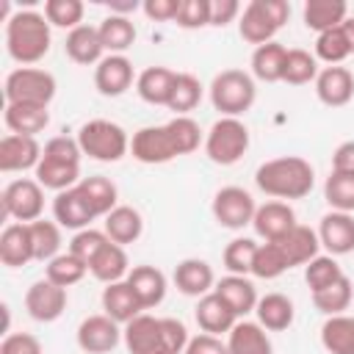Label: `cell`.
<instances>
[{
    "label": "cell",
    "mask_w": 354,
    "mask_h": 354,
    "mask_svg": "<svg viewBox=\"0 0 354 354\" xmlns=\"http://www.w3.org/2000/svg\"><path fill=\"white\" fill-rule=\"evenodd\" d=\"M122 340L127 354H183L191 337L183 321L141 313L124 324Z\"/></svg>",
    "instance_id": "obj_1"
},
{
    "label": "cell",
    "mask_w": 354,
    "mask_h": 354,
    "mask_svg": "<svg viewBox=\"0 0 354 354\" xmlns=\"http://www.w3.org/2000/svg\"><path fill=\"white\" fill-rule=\"evenodd\" d=\"M254 185L274 199H301L315 185V171L310 160L299 155H282L274 160H266L254 171Z\"/></svg>",
    "instance_id": "obj_2"
},
{
    "label": "cell",
    "mask_w": 354,
    "mask_h": 354,
    "mask_svg": "<svg viewBox=\"0 0 354 354\" xmlns=\"http://www.w3.org/2000/svg\"><path fill=\"white\" fill-rule=\"evenodd\" d=\"M50 41L53 33L44 11H14V17L6 22V50L22 66L39 64L50 53Z\"/></svg>",
    "instance_id": "obj_3"
},
{
    "label": "cell",
    "mask_w": 354,
    "mask_h": 354,
    "mask_svg": "<svg viewBox=\"0 0 354 354\" xmlns=\"http://www.w3.org/2000/svg\"><path fill=\"white\" fill-rule=\"evenodd\" d=\"M288 17H290V6L285 0H252L243 6L238 17V33L243 41L260 47L274 41L277 30L288 22Z\"/></svg>",
    "instance_id": "obj_4"
},
{
    "label": "cell",
    "mask_w": 354,
    "mask_h": 354,
    "mask_svg": "<svg viewBox=\"0 0 354 354\" xmlns=\"http://www.w3.org/2000/svg\"><path fill=\"white\" fill-rule=\"evenodd\" d=\"M77 144H80L83 155L102 160V163H116L130 152V138H127L124 127L111 119H91V122L80 124Z\"/></svg>",
    "instance_id": "obj_5"
},
{
    "label": "cell",
    "mask_w": 354,
    "mask_h": 354,
    "mask_svg": "<svg viewBox=\"0 0 354 354\" xmlns=\"http://www.w3.org/2000/svg\"><path fill=\"white\" fill-rule=\"evenodd\" d=\"M257 100L254 77L243 69H224L210 83V102L221 116H241Z\"/></svg>",
    "instance_id": "obj_6"
},
{
    "label": "cell",
    "mask_w": 354,
    "mask_h": 354,
    "mask_svg": "<svg viewBox=\"0 0 354 354\" xmlns=\"http://www.w3.org/2000/svg\"><path fill=\"white\" fill-rule=\"evenodd\" d=\"M249 149V127L235 116H221L205 136V155L216 166L238 163Z\"/></svg>",
    "instance_id": "obj_7"
},
{
    "label": "cell",
    "mask_w": 354,
    "mask_h": 354,
    "mask_svg": "<svg viewBox=\"0 0 354 354\" xmlns=\"http://www.w3.org/2000/svg\"><path fill=\"white\" fill-rule=\"evenodd\" d=\"M55 77L47 69L39 66H19L8 72L3 94L6 102H22V105H50L55 97Z\"/></svg>",
    "instance_id": "obj_8"
},
{
    "label": "cell",
    "mask_w": 354,
    "mask_h": 354,
    "mask_svg": "<svg viewBox=\"0 0 354 354\" xmlns=\"http://www.w3.org/2000/svg\"><path fill=\"white\" fill-rule=\"evenodd\" d=\"M3 213L19 224L39 221L44 213V188L30 177L11 180L3 188Z\"/></svg>",
    "instance_id": "obj_9"
},
{
    "label": "cell",
    "mask_w": 354,
    "mask_h": 354,
    "mask_svg": "<svg viewBox=\"0 0 354 354\" xmlns=\"http://www.w3.org/2000/svg\"><path fill=\"white\" fill-rule=\"evenodd\" d=\"M210 210H213V218L224 230H243L246 224H252V218L257 213V202L246 188L224 185V188L216 191Z\"/></svg>",
    "instance_id": "obj_10"
},
{
    "label": "cell",
    "mask_w": 354,
    "mask_h": 354,
    "mask_svg": "<svg viewBox=\"0 0 354 354\" xmlns=\"http://www.w3.org/2000/svg\"><path fill=\"white\" fill-rule=\"evenodd\" d=\"M130 152L138 163H147V166L169 163V160L180 158L177 144H174L166 124H149V127L136 130L130 138Z\"/></svg>",
    "instance_id": "obj_11"
},
{
    "label": "cell",
    "mask_w": 354,
    "mask_h": 354,
    "mask_svg": "<svg viewBox=\"0 0 354 354\" xmlns=\"http://www.w3.org/2000/svg\"><path fill=\"white\" fill-rule=\"evenodd\" d=\"M122 324H116L111 315H88L77 326V346L86 354H111L122 343Z\"/></svg>",
    "instance_id": "obj_12"
},
{
    "label": "cell",
    "mask_w": 354,
    "mask_h": 354,
    "mask_svg": "<svg viewBox=\"0 0 354 354\" xmlns=\"http://www.w3.org/2000/svg\"><path fill=\"white\" fill-rule=\"evenodd\" d=\"M25 310L39 324L58 321L66 310V288H58L50 279H36L25 293Z\"/></svg>",
    "instance_id": "obj_13"
},
{
    "label": "cell",
    "mask_w": 354,
    "mask_h": 354,
    "mask_svg": "<svg viewBox=\"0 0 354 354\" xmlns=\"http://www.w3.org/2000/svg\"><path fill=\"white\" fill-rule=\"evenodd\" d=\"M41 144L33 136H17L8 133L0 138V171L11 174V171H28L39 166L41 160Z\"/></svg>",
    "instance_id": "obj_14"
},
{
    "label": "cell",
    "mask_w": 354,
    "mask_h": 354,
    "mask_svg": "<svg viewBox=\"0 0 354 354\" xmlns=\"http://www.w3.org/2000/svg\"><path fill=\"white\" fill-rule=\"evenodd\" d=\"M318 241L332 257L354 252V216L329 210L318 224Z\"/></svg>",
    "instance_id": "obj_15"
},
{
    "label": "cell",
    "mask_w": 354,
    "mask_h": 354,
    "mask_svg": "<svg viewBox=\"0 0 354 354\" xmlns=\"http://www.w3.org/2000/svg\"><path fill=\"white\" fill-rule=\"evenodd\" d=\"M315 94L326 108H343L354 97V72L346 66H324L315 77Z\"/></svg>",
    "instance_id": "obj_16"
},
{
    "label": "cell",
    "mask_w": 354,
    "mask_h": 354,
    "mask_svg": "<svg viewBox=\"0 0 354 354\" xmlns=\"http://www.w3.org/2000/svg\"><path fill=\"white\" fill-rule=\"evenodd\" d=\"M53 216H55V221H58L61 230H75V232L91 227V221L97 218L91 213L88 202H86V196L80 194L77 185L55 194V199H53Z\"/></svg>",
    "instance_id": "obj_17"
},
{
    "label": "cell",
    "mask_w": 354,
    "mask_h": 354,
    "mask_svg": "<svg viewBox=\"0 0 354 354\" xmlns=\"http://www.w3.org/2000/svg\"><path fill=\"white\" fill-rule=\"evenodd\" d=\"M94 86L102 97H119L133 86V64L127 55H105L94 66Z\"/></svg>",
    "instance_id": "obj_18"
},
{
    "label": "cell",
    "mask_w": 354,
    "mask_h": 354,
    "mask_svg": "<svg viewBox=\"0 0 354 354\" xmlns=\"http://www.w3.org/2000/svg\"><path fill=\"white\" fill-rule=\"evenodd\" d=\"M299 221H296V213L288 202H266V205H257V213L252 218V227L260 238L266 241H279L288 230H293Z\"/></svg>",
    "instance_id": "obj_19"
},
{
    "label": "cell",
    "mask_w": 354,
    "mask_h": 354,
    "mask_svg": "<svg viewBox=\"0 0 354 354\" xmlns=\"http://www.w3.org/2000/svg\"><path fill=\"white\" fill-rule=\"evenodd\" d=\"M171 279H174V285L183 296H196V299H202L205 293H210L216 288V274H213L210 263L199 260V257L180 260Z\"/></svg>",
    "instance_id": "obj_20"
},
{
    "label": "cell",
    "mask_w": 354,
    "mask_h": 354,
    "mask_svg": "<svg viewBox=\"0 0 354 354\" xmlns=\"http://www.w3.org/2000/svg\"><path fill=\"white\" fill-rule=\"evenodd\" d=\"M30 260H36L33 254V238H30V227L28 224H8L0 232V263L8 268H22Z\"/></svg>",
    "instance_id": "obj_21"
},
{
    "label": "cell",
    "mask_w": 354,
    "mask_h": 354,
    "mask_svg": "<svg viewBox=\"0 0 354 354\" xmlns=\"http://www.w3.org/2000/svg\"><path fill=\"white\" fill-rule=\"evenodd\" d=\"M127 285L133 288L136 299L141 301L144 310H152L158 307L163 299H166V274L155 266H133L130 274H127Z\"/></svg>",
    "instance_id": "obj_22"
},
{
    "label": "cell",
    "mask_w": 354,
    "mask_h": 354,
    "mask_svg": "<svg viewBox=\"0 0 354 354\" xmlns=\"http://www.w3.org/2000/svg\"><path fill=\"white\" fill-rule=\"evenodd\" d=\"M194 318L199 324L202 332L207 335H221V332H230L235 324H238V315L230 310V304L216 293H205L199 301H196V310H194Z\"/></svg>",
    "instance_id": "obj_23"
},
{
    "label": "cell",
    "mask_w": 354,
    "mask_h": 354,
    "mask_svg": "<svg viewBox=\"0 0 354 354\" xmlns=\"http://www.w3.org/2000/svg\"><path fill=\"white\" fill-rule=\"evenodd\" d=\"M282 249V254L288 257V266H307L313 257H318V249H321V241H318V232L304 227V224H296L293 230H288L279 241H271Z\"/></svg>",
    "instance_id": "obj_24"
},
{
    "label": "cell",
    "mask_w": 354,
    "mask_h": 354,
    "mask_svg": "<svg viewBox=\"0 0 354 354\" xmlns=\"http://www.w3.org/2000/svg\"><path fill=\"white\" fill-rule=\"evenodd\" d=\"M64 50L80 66H91V64H100L105 58L102 55L105 47H102L100 30L94 25H77L75 30H69L66 33V41H64Z\"/></svg>",
    "instance_id": "obj_25"
},
{
    "label": "cell",
    "mask_w": 354,
    "mask_h": 354,
    "mask_svg": "<svg viewBox=\"0 0 354 354\" xmlns=\"http://www.w3.org/2000/svg\"><path fill=\"white\" fill-rule=\"evenodd\" d=\"M88 274H91L94 279L105 282V285L127 279V274H130V260H127L124 246L108 241V243L91 257V263H88Z\"/></svg>",
    "instance_id": "obj_26"
},
{
    "label": "cell",
    "mask_w": 354,
    "mask_h": 354,
    "mask_svg": "<svg viewBox=\"0 0 354 354\" xmlns=\"http://www.w3.org/2000/svg\"><path fill=\"white\" fill-rule=\"evenodd\" d=\"M213 290L230 304V310H232L238 318H246L249 313H254L257 299H260L257 290H254V282L246 279V277H238V274H227V277H221V279L216 282Z\"/></svg>",
    "instance_id": "obj_27"
},
{
    "label": "cell",
    "mask_w": 354,
    "mask_h": 354,
    "mask_svg": "<svg viewBox=\"0 0 354 354\" xmlns=\"http://www.w3.org/2000/svg\"><path fill=\"white\" fill-rule=\"evenodd\" d=\"M102 310H105V315H111L116 324H130L136 315H141L144 313V307H141V301L136 299V293H133V288L127 285V279H122V282H111V285H105L102 288Z\"/></svg>",
    "instance_id": "obj_28"
},
{
    "label": "cell",
    "mask_w": 354,
    "mask_h": 354,
    "mask_svg": "<svg viewBox=\"0 0 354 354\" xmlns=\"http://www.w3.org/2000/svg\"><path fill=\"white\" fill-rule=\"evenodd\" d=\"M227 354H274V346L257 321L243 318L227 332Z\"/></svg>",
    "instance_id": "obj_29"
},
{
    "label": "cell",
    "mask_w": 354,
    "mask_h": 354,
    "mask_svg": "<svg viewBox=\"0 0 354 354\" xmlns=\"http://www.w3.org/2000/svg\"><path fill=\"white\" fill-rule=\"evenodd\" d=\"M254 315L266 332H285L296 318V307L285 293H266L257 299Z\"/></svg>",
    "instance_id": "obj_30"
},
{
    "label": "cell",
    "mask_w": 354,
    "mask_h": 354,
    "mask_svg": "<svg viewBox=\"0 0 354 354\" xmlns=\"http://www.w3.org/2000/svg\"><path fill=\"white\" fill-rule=\"evenodd\" d=\"M6 127L17 136H39L50 124V111L44 105H22V102H6Z\"/></svg>",
    "instance_id": "obj_31"
},
{
    "label": "cell",
    "mask_w": 354,
    "mask_h": 354,
    "mask_svg": "<svg viewBox=\"0 0 354 354\" xmlns=\"http://www.w3.org/2000/svg\"><path fill=\"white\" fill-rule=\"evenodd\" d=\"M144 232V218L136 207L130 205H116L108 216H105V235L119 243V246H127V243H136Z\"/></svg>",
    "instance_id": "obj_32"
},
{
    "label": "cell",
    "mask_w": 354,
    "mask_h": 354,
    "mask_svg": "<svg viewBox=\"0 0 354 354\" xmlns=\"http://www.w3.org/2000/svg\"><path fill=\"white\" fill-rule=\"evenodd\" d=\"M348 17V6L343 0H307L301 8V19L310 30L324 33L332 28H340Z\"/></svg>",
    "instance_id": "obj_33"
},
{
    "label": "cell",
    "mask_w": 354,
    "mask_h": 354,
    "mask_svg": "<svg viewBox=\"0 0 354 354\" xmlns=\"http://www.w3.org/2000/svg\"><path fill=\"white\" fill-rule=\"evenodd\" d=\"M174 75L166 66H147L138 77H136V91L144 102L149 105H169L171 97V86H174Z\"/></svg>",
    "instance_id": "obj_34"
},
{
    "label": "cell",
    "mask_w": 354,
    "mask_h": 354,
    "mask_svg": "<svg viewBox=\"0 0 354 354\" xmlns=\"http://www.w3.org/2000/svg\"><path fill=\"white\" fill-rule=\"evenodd\" d=\"M100 39L108 55H122L124 50H130L136 44V25L130 22V17H119V14H108L100 25Z\"/></svg>",
    "instance_id": "obj_35"
},
{
    "label": "cell",
    "mask_w": 354,
    "mask_h": 354,
    "mask_svg": "<svg viewBox=\"0 0 354 354\" xmlns=\"http://www.w3.org/2000/svg\"><path fill=\"white\" fill-rule=\"evenodd\" d=\"M80 163H64V160H53V158H41L36 166V183L41 188H50L55 194L75 188L80 183Z\"/></svg>",
    "instance_id": "obj_36"
},
{
    "label": "cell",
    "mask_w": 354,
    "mask_h": 354,
    "mask_svg": "<svg viewBox=\"0 0 354 354\" xmlns=\"http://www.w3.org/2000/svg\"><path fill=\"white\" fill-rule=\"evenodd\" d=\"M285 55L288 50L279 41H268L254 47L252 53V77L263 80V83H279L285 75Z\"/></svg>",
    "instance_id": "obj_37"
},
{
    "label": "cell",
    "mask_w": 354,
    "mask_h": 354,
    "mask_svg": "<svg viewBox=\"0 0 354 354\" xmlns=\"http://www.w3.org/2000/svg\"><path fill=\"white\" fill-rule=\"evenodd\" d=\"M77 188H80V194L86 196V202H88V207H91V213H94L97 218H100V216H108V213L119 205V191H116L113 180H108V177H102V174L83 177V180L77 183Z\"/></svg>",
    "instance_id": "obj_38"
},
{
    "label": "cell",
    "mask_w": 354,
    "mask_h": 354,
    "mask_svg": "<svg viewBox=\"0 0 354 354\" xmlns=\"http://www.w3.org/2000/svg\"><path fill=\"white\" fill-rule=\"evenodd\" d=\"M321 346L329 354H354V315H329L321 326Z\"/></svg>",
    "instance_id": "obj_39"
},
{
    "label": "cell",
    "mask_w": 354,
    "mask_h": 354,
    "mask_svg": "<svg viewBox=\"0 0 354 354\" xmlns=\"http://www.w3.org/2000/svg\"><path fill=\"white\" fill-rule=\"evenodd\" d=\"M351 299H354V288H351V279L343 274L337 282H332L329 288L313 293V304L315 310H321L326 318L329 315H343L348 307H351Z\"/></svg>",
    "instance_id": "obj_40"
},
{
    "label": "cell",
    "mask_w": 354,
    "mask_h": 354,
    "mask_svg": "<svg viewBox=\"0 0 354 354\" xmlns=\"http://www.w3.org/2000/svg\"><path fill=\"white\" fill-rule=\"evenodd\" d=\"M202 100V83L199 77H194L191 72H177L174 75V86H171V97H169V111H174L177 116H188V111H194Z\"/></svg>",
    "instance_id": "obj_41"
},
{
    "label": "cell",
    "mask_w": 354,
    "mask_h": 354,
    "mask_svg": "<svg viewBox=\"0 0 354 354\" xmlns=\"http://www.w3.org/2000/svg\"><path fill=\"white\" fill-rule=\"evenodd\" d=\"M30 238H33V254L36 260L41 263H50L53 257L61 254V227L58 221H47V218H39V221H30Z\"/></svg>",
    "instance_id": "obj_42"
},
{
    "label": "cell",
    "mask_w": 354,
    "mask_h": 354,
    "mask_svg": "<svg viewBox=\"0 0 354 354\" xmlns=\"http://www.w3.org/2000/svg\"><path fill=\"white\" fill-rule=\"evenodd\" d=\"M88 274V263H83L80 257H75L72 252H64L58 257H53L44 268V279L55 282L58 288H72L77 285L83 277Z\"/></svg>",
    "instance_id": "obj_43"
},
{
    "label": "cell",
    "mask_w": 354,
    "mask_h": 354,
    "mask_svg": "<svg viewBox=\"0 0 354 354\" xmlns=\"http://www.w3.org/2000/svg\"><path fill=\"white\" fill-rule=\"evenodd\" d=\"M318 72H321V69H318V58H315L313 53H307V50H301V47L288 50V55H285V75H282L285 83H290V86H304V83L315 80Z\"/></svg>",
    "instance_id": "obj_44"
},
{
    "label": "cell",
    "mask_w": 354,
    "mask_h": 354,
    "mask_svg": "<svg viewBox=\"0 0 354 354\" xmlns=\"http://www.w3.org/2000/svg\"><path fill=\"white\" fill-rule=\"evenodd\" d=\"M324 199L329 202L332 210L354 213V174L329 171L326 183H324Z\"/></svg>",
    "instance_id": "obj_45"
},
{
    "label": "cell",
    "mask_w": 354,
    "mask_h": 354,
    "mask_svg": "<svg viewBox=\"0 0 354 354\" xmlns=\"http://www.w3.org/2000/svg\"><path fill=\"white\" fill-rule=\"evenodd\" d=\"M340 277H343V268L337 266V260L332 254H318L304 266V282H307L310 293H318V290L329 288Z\"/></svg>",
    "instance_id": "obj_46"
},
{
    "label": "cell",
    "mask_w": 354,
    "mask_h": 354,
    "mask_svg": "<svg viewBox=\"0 0 354 354\" xmlns=\"http://www.w3.org/2000/svg\"><path fill=\"white\" fill-rule=\"evenodd\" d=\"M257 246L252 238H232L221 254L224 260V268L230 274H238V277H246L252 274V263H254V254H257Z\"/></svg>",
    "instance_id": "obj_47"
},
{
    "label": "cell",
    "mask_w": 354,
    "mask_h": 354,
    "mask_svg": "<svg viewBox=\"0 0 354 354\" xmlns=\"http://www.w3.org/2000/svg\"><path fill=\"white\" fill-rule=\"evenodd\" d=\"M348 55H351V47H348V39H346L343 28H332V30L318 33V39H315V58L326 61L329 66H340Z\"/></svg>",
    "instance_id": "obj_48"
},
{
    "label": "cell",
    "mask_w": 354,
    "mask_h": 354,
    "mask_svg": "<svg viewBox=\"0 0 354 354\" xmlns=\"http://www.w3.org/2000/svg\"><path fill=\"white\" fill-rule=\"evenodd\" d=\"M288 257L282 254V249L271 241L260 243L257 246V254H254V263H252V274L260 277V279H277L288 271Z\"/></svg>",
    "instance_id": "obj_49"
},
{
    "label": "cell",
    "mask_w": 354,
    "mask_h": 354,
    "mask_svg": "<svg viewBox=\"0 0 354 354\" xmlns=\"http://www.w3.org/2000/svg\"><path fill=\"white\" fill-rule=\"evenodd\" d=\"M83 11H86V6L80 0H47L44 3L47 22L55 28H64V30H75L77 25H83Z\"/></svg>",
    "instance_id": "obj_50"
},
{
    "label": "cell",
    "mask_w": 354,
    "mask_h": 354,
    "mask_svg": "<svg viewBox=\"0 0 354 354\" xmlns=\"http://www.w3.org/2000/svg\"><path fill=\"white\" fill-rule=\"evenodd\" d=\"M166 127H169L180 155H191L202 141V130L191 116H174V119L166 122Z\"/></svg>",
    "instance_id": "obj_51"
},
{
    "label": "cell",
    "mask_w": 354,
    "mask_h": 354,
    "mask_svg": "<svg viewBox=\"0 0 354 354\" xmlns=\"http://www.w3.org/2000/svg\"><path fill=\"white\" fill-rule=\"evenodd\" d=\"M108 241H111V238L105 235V230L86 227V230H80V232L72 235V241H69V252H72L75 257H80L83 263H91V257H94Z\"/></svg>",
    "instance_id": "obj_52"
},
{
    "label": "cell",
    "mask_w": 354,
    "mask_h": 354,
    "mask_svg": "<svg viewBox=\"0 0 354 354\" xmlns=\"http://www.w3.org/2000/svg\"><path fill=\"white\" fill-rule=\"evenodd\" d=\"M174 22L185 30L210 25V0H180V11Z\"/></svg>",
    "instance_id": "obj_53"
},
{
    "label": "cell",
    "mask_w": 354,
    "mask_h": 354,
    "mask_svg": "<svg viewBox=\"0 0 354 354\" xmlns=\"http://www.w3.org/2000/svg\"><path fill=\"white\" fill-rule=\"evenodd\" d=\"M41 158H53V160H64V163H80L83 149H80L77 138H69V136H53V138L44 144Z\"/></svg>",
    "instance_id": "obj_54"
},
{
    "label": "cell",
    "mask_w": 354,
    "mask_h": 354,
    "mask_svg": "<svg viewBox=\"0 0 354 354\" xmlns=\"http://www.w3.org/2000/svg\"><path fill=\"white\" fill-rule=\"evenodd\" d=\"M0 354H41V343L28 332H11L3 337Z\"/></svg>",
    "instance_id": "obj_55"
},
{
    "label": "cell",
    "mask_w": 354,
    "mask_h": 354,
    "mask_svg": "<svg viewBox=\"0 0 354 354\" xmlns=\"http://www.w3.org/2000/svg\"><path fill=\"white\" fill-rule=\"evenodd\" d=\"M183 354H227V343L218 335L199 332V335H194L188 340V346H185Z\"/></svg>",
    "instance_id": "obj_56"
},
{
    "label": "cell",
    "mask_w": 354,
    "mask_h": 354,
    "mask_svg": "<svg viewBox=\"0 0 354 354\" xmlns=\"http://www.w3.org/2000/svg\"><path fill=\"white\" fill-rule=\"evenodd\" d=\"M241 3L238 0H210V25L224 28L241 17Z\"/></svg>",
    "instance_id": "obj_57"
},
{
    "label": "cell",
    "mask_w": 354,
    "mask_h": 354,
    "mask_svg": "<svg viewBox=\"0 0 354 354\" xmlns=\"http://www.w3.org/2000/svg\"><path fill=\"white\" fill-rule=\"evenodd\" d=\"M141 11L149 19H155V22H171V19H177L180 0H144L141 3Z\"/></svg>",
    "instance_id": "obj_58"
},
{
    "label": "cell",
    "mask_w": 354,
    "mask_h": 354,
    "mask_svg": "<svg viewBox=\"0 0 354 354\" xmlns=\"http://www.w3.org/2000/svg\"><path fill=\"white\" fill-rule=\"evenodd\" d=\"M332 171L354 174V141L337 144V149L332 152Z\"/></svg>",
    "instance_id": "obj_59"
},
{
    "label": "cell",
    "mask_w": 354,
    "mask_h": 354,
    "mask_svg": "<svg viewBox=\"0 0 354 354\" xmlns=\"http://www.w3.org/2000/svg\"><path fill=\"white\" fill-rule=\"evenodd\" d=\"M108 6H111V14H119V17H127V14H133V11L138 8V3H136V0H127V3L108 0Z\"/></svg>",
    "instance_id": "obj_60"
},
{
    "label": "cell",
    "mask_w": 354,
    "mask_h": 354,
    "mask_svg": "<svg viewBox=\"0 0 354 354\" xmlns=\"http://www.w3.org/2000/svg\"><path fill=\"white\" fill-rule=\"evenodd\" d=\"M340 28H343V33L348 39V47H351V55H354V17H346V22Z\"/></svg>",
    "instance_id": "obj_61"
}]
</instances>
